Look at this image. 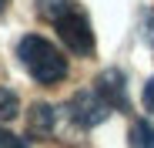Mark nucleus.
<instances>
[{
  "label": "nucleus",
  "instance_id": "f257e3e1",
  "mask_svg": "<svg viewBox=\"0 0 154 148\" xmlns=\"http://www.w3.org/2000/svg\"><path fill=\"white\" fill-rule=\"evenodd\" d=\"M40 20H47L64 40V47L77 57L94 54V27L77 0H34Z\"/></svg>",
  "mask_w": 154,
  "mask_h": 148
},
{
  "label": "nucleus",
  "instance_id": "f03ea898",
  "mask_svg": "<svg viewBox=\"0 0 154 148\" xmlns=\"http://www.w3.org/2000/svg\"><path fill=\"white\" fill-rule=\"evenodd\" d=\"M17 57L23 64V71L30 74L37 84H57L67 78V57L60 54V47H54L50 40L27 34L17 44Z\"/></svg>",
  "mask_w": 154,
  "mask_h": 148
},
{
  "label": "nucleus",
  "instance_id": "7ed1b4c3",
  "mask_svg": "<svg viewBox=\"0 0 154 148\" xmlns=\"http://www.w3.org/2000/svg\"><path fill=\"white\" fill-rule=\"evenodd\" d=\"M67 111H70V121H74V125H81V128H97L114 108L100 98L97 88H87V91H77V94L70 98Z\"/></svg>",
  "mask_w": 154,
  "mask_h": 148
},
{
  "label": "nucleus",
  "instance_id": "20e7f679",
  "mask_svg": "<svg viewBox=\"0 0 154 148\" xmlns=\"http://www.w3.org/2000/svg\"><path fill=\"white\" fill-rule=\"evenodd\" d=\"M94 88L100 91V98H104L114 111H127V108H131V101H127V81H124V74L117 67L100 71L97 81H94Z\"/></svg>",
  "mask_w": 154,
  "mask_h": 148
},
{
  "label": "nucleus",
  "instance_id": "39448f33",
  "mask_svg": "<svg viewBox=\"0 0 154 148\" xmlns=\"http://www.w3.org/2000/svg\"><path fill=\"white\" fill-rule=\"evenodd\" d=\"M54 125H57V114H54V108H50V105H34L30 111H27V135L30 138H50V135H54Z\"/></svg>",
  "mask_w": 154,
  "mask_h": 148
},
{
  "label": "nucleus",
  "instance_id": "423d86ee",
  "mask_svg": "<svg viewBox=\"0 0 154 148\" xmlns=\"http://www.w3.org/2000/svg\"><path fill=\"white\" fill-rule=\"evenodd\" d=\"M127 145L131 148H154V125L151 121H134L127 131Z\"/></svg>",
  "mask_w": 154,
  "mask_h": 148
},
{
  "label": "nucleus",
  "instance_id": "0eeeda50",
  "mask_svg": "<svg viewBox=\"0 0 154 148\" xmlns=\"http://www.w3.org/2000/svg\"><path fill=\"white\" fill-rule=\"evenodd\" d=\"M20 114V98L10 88H0V121H14Z\"/></svg>",
  "mask_w": 154,
  "mask_h": 148
},
{
  "label": "nucleus",
  "instance_id": "6e6552de",
  "mask_svg": "<svg viewBox=\"0 0 154 148\" xmlns=\"http://www.w3.org/2000/svg\"><path fill=\"white\" fill-rule=\"evenodd\" d=\"M0 148H27V141L10 135V131H0Z\"/></svg>",
  "mask_w": 154,
  "mask_h": 148
},
{
  "label": "nucleus",
  "instance_id": "1a4fd4ad",
  "mask_svg": "<svg viewBox=\"0 0 154 148\" xmlns=\"http://www.w3.org/2000/svg\"><path fill=\"white\" fill-rule=\"evenodd\" d=\"M144 40L154 47V10H147V14H144Z\"/></svg>",
  "mask_w": 154,
  "mask_h": 148
},
{
  "label": "nucleus",
  "instance_id": "9d476101",
  "mask_svg": "<svg viewBox=\"0 0 154 148\" xmlns=\"http://www.w3.org/2000/svg\"><path fill=\"white\" fill-rule=\"evenodd\" d=\"M144 108H147V111H154V78L144 84Z\"/></svg>",
  "mask_w": 154,
  "mask_h": 148
},
{
  "label": "nucleus",
  "instance_id": "9b49d317",
  "mask_svg": "<svg viewBox=\"0 0 154 148\" xmlns=\"http://www.w3.org/2000/svg\"><path fill=\"white\" fill-rule=\"evenodd\" d=\"M4 10H7V0H0V14H4Z\"/></svg>",
  "mask_w": 154,
  "mask_h": 148
}]
</instances>
